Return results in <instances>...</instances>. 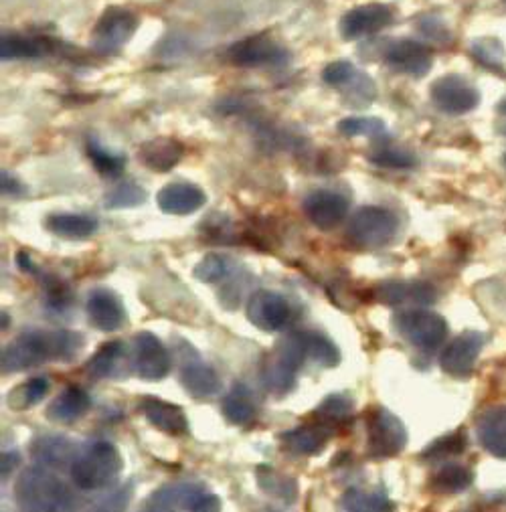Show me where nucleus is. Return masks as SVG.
Returning <instances> with one entry per match:
<instances>
[{
	"label": "nucleus",
	"instance_id": "nucleus-28",
	"mask_svg": "<svg viewBox=\"0 0 506 512\" xmlns=\"http://www.w3.org/2000/svg\"><path fill=\"white\" fill-rule=\"evenodd\" d=\"M31 456L41 466H63L73 456V448L61 436H39L31 444Z\"/></svg>",
	"mask_w": 506,
	"mask_h": 512
},
{
	"label": "nucleus",
	"instance_id": "nucleus-20",
	"mask_svg": "<svg viewBox=\"0 0 506 512\" xmlns=\"http://www.w3.org/2000/svg\"><path fill=\"white\" fill-rule=\"evenodd\" d=\"M377 298L387 306H428L436 302V290L424 282H385Z\"/></svg>",
	"mask_w": 506,
	"mask_h": 512
},
{
	"label": "nucleus",
	"instance_id": "nucleus-17",
	"mask_svg": "<svg viewBox=\"0 0 506 512\" xmlns=\"http://www.w3.org/2000/svg\"><path fill=\"white\" fill-rule=\"evenodd\" d=\"M136 156L146 168L154 170V173H168V170L175 168L183 160L185 146L177 138L158 136L142 142Z\"/></svg>",
	"mask_w": 506,
	"mask_h": 512
},
{
	"label": "nucleus",
	"instance_id": "nucleus-48",
	"mask_svg": "<svg viewBox=\"0 0 506 512\" xmlns=\"http://www.w3.org/2000/svg\"><path fill=\"white\" fill-rule=\"evenodd\" d=\"M417 29H419V33H424L430 41H438V43L450 41V33L446 29V25L434 15H424L421 19H417Z\"/></svg>",
	"mask_w": 506,
	"mask_h": 512
},
{
	"label": "nucleus",
	"instance_id": "nucleus-47",
	"mask_svg": "<svg viewBox=\"0 0 506 512\" xmlns=\"http://www.w3.org/2000/svg\"><path fill=\"white\" fill-rule=\"evenodd\" d=\"M45 296H47V302L51 308L55 310H63L71 304V292L69 288L57 280V278H51V280H45Z\"/></svg>",
	"mask_w": 506,
	"mask_h": 512
},
{
	"label": "nucleus",
	"instance_id": "nucleus-34",
	"mask_svg": "<svg viewBox=\"0 0 506 512\" xmlns=\"http://www.w3.org/2000/svg\"><path fill=\"white\" fill-rule=\"evenodd\" d=\"M88 158L92 160L94 168L104 179H116L124 173V168H126V158L124 156L112 154L110 150H106L96 140H88Z\"/></svg>",
	"mask_w": 506,
	"mask_h": 512
},
{
	"label": "nucleus",
	"instance_id": "nucleus-13",
	"mask_svg": "<svg viewBox=\"0 0 506 512\" xmlns=\"http://www.w3.org/2000/svg\"><path fill=\"white\" fill-rule=\"evenodd\" d=\"M306 219L320 231L339 227L349 215V199L334 191H312L302 203Z\"/></svg>",
	"mask_w": 506,
	"mask_h": 512
},
{
	"label": "nucleus",
	"instance_id": "nucleus-24",
	"mask_svg": "<svg viewBox=\"0 0 506 512\" xmlns=\"http://www.w3.org/2000/svg\"><path fill=\"white\" fill-rule=\"evenodd\" d=\"M205 494L199 484L191 482H181V484H166L160 490H156L146 504L168 510V512H177L181 508H191L195 500Z\"/></svg>",
	"mask_w": 506,
	"mask_h": 512
},
{
	"label": "nucleus",
	"instance_id": "nucleus-49",
	"mask_svg": "<svg viewBox=\"0 0 506 512\" xmlns=\"http://www.w3.org/2000/svg\"><path fill=\"white\" fill-rule=\"evenodd\" d=\"M223 502L217 494H201L195 504L189 508V512H221Z\"/></svg>",
	"mask_w": 506,
	"mask_h": 512
},
{
	"label": "nucleus",
	"instance_id": "nucleus-11",
	"mask_svg": "<svg viewBox=\"0 0 506 512\" xmlns=\"http://www.w3.org/2000/svg\"><path fill=\"white\" fill-rule=\"evenodd\" d=\"M395 13L389 5L369 3L347 11L339 21V33L345 41H359L385 31L393 25Z\"/></svg>",
	"mask_w": 506,
	"mask_h": 512
},
{
	"label": "nucleus",
	"instance_id": "nucleus-6",
	"mask_svg": "<svg viewBox=\"0 0 506 512\" xmlns=\"http://www.w3.org/2000/svg\"><path fill=\"white\" fill-rule=\"evenodd\" d=\"M407 432L399 417L383 407H375L367 421V450L371 458H391L403 452Z\"/></svg>",
	"mask_w": 506,
	"mask_h": 512
},
{
	"label": "nucleus",
	"instance_id": "nucleus-31",
	"mask_svg": "<svg viewBox=\"0 0 506 512\" xmlns=\"http://www.w3.org/2000/svg\"><path fill=\"white\" fill-rule=\"evenodd\" d=\"M45 55V43L35 37L25 35H3L0 41V57L3 61L11 59H39Z\"/></svg>",
	"mask_w": 506,
	"mask_h": 512
},
{
	"label": "nucleus",
	"instance_id": "nucleus-19",
	"mask_svg": "<svg viewBox=\"0 0 506 512\" xmlns=\"http://www.w3.org/2000/svg\"><path fill=\"white\" fill-rule=\"evenodd\" d=\"M484 345V336L478 332H466L452 340L450 347L442 355V369L454 377L468 375L478 359Z\"/></svg>",
	"mask_w": 506,
	"mask_h": 512
},
{
	"label": "nucleus",
	"instance_id": "nucleus-40",
	"mask_svg": "<svg viewBox=\"0 0 506 512\" xmlns=\"http://www.w3.org/2000/svg\"><path fill=\"white\" fill-rule=\"evenodd\" d=\"M146 191L136 185V183H122L116 189H112L106 197H104V205L108 209H130V207H138L142 203H146Z\"/></svg>",
	"mask_w": 506,
	"mask_h": 512
},
{
	"label": "nucleus",
	"instance_id": "nucleus-32",
	"mask_svg": "<svg viewBox=\"0 0 506 512\" xmlns=\"http://www.w3.org/2000/svg\"><path fill=\"white\" fill-rule=\"evenodd\" d=\"M221 411L225 415V419L229 423H235V425H245L249 423L253 417H256V405H253L249 393L245 389H233L225 399H223V405H221Z\"/></svg>",
	"mask_w": 506,
	"mask_h": 512
},
{
	"label": "nucleus",
	"instance_id": "nucleus-10",
	"mask_svg": "<svg viewBox=\"0 0 506 512\" xmlns=\"http://www.w3.org/2000/svg\"><path fill=\"white\" fill-rule=\"evenodd\" d=\"M132 369L144 381H160L171 373V353L152 332H138L132 338Z\"/></svg>",
	"mask_w": 506,
	"mask_h": 512
},
{
	"label": "nucleus",
	"instance_id": "nucleus-43",
	"mask_svg": "<svg viewBox=\"0 0 506 512\" xmlns=\"http://www.w3.org/2000/svg\"><path fill=\"white\" fill-rule=\"evenodd\" d=\"M369 160L383 168H413L417 164L413 154H409L401 148H395V146H383V148L373 150L369 154Z\"/></svg>",
	"mask_w": 506,
	"mask_h": 512
},
{
	"label": "nucleus",
	"instance_id": "nucleus-2",
	"mask_svg": "<svg viewBox=\"0 0 506 512\" xmlns=\"http://www.w3.org/2000/svg\"><path fill=\"white\" fill-rule=\"evenodd\" d=\"M19 512H77V498L71 488L49 468H25L15 484Z\"/></svg>",
	"mask_w": 506,
	"mask_h": 512
},
{
	"label": "nucleus",
	"instance_id": "nucleus-53",
	"mask_svg": "<svg viewBox=\"0 0 506 512\" xmlns=\"http://www.w3.org/2000/svg\"><path fill=\"white\" fill-rule=\"evenodd\" d=\"M498 114H502V116H506V98L498 104Z\"/></svg>",
	"mask_w": 506,
	"mask_h": 512
},
{
	"label": "nucleus",
	"instance_id": "nucleus-35",
	"mask_svg": "<svg viewBox=\"0 0 506 512\" xmlns=\"http://www.w3.org/2000/svg\"><path fill=\"white\" fill-rule=\"evenodd\" d=\"M49 393V381L45 377H31L27 383L19 385L9 397V407L21 411V409H29L33 405H37L39 401H43Z\"/></svg>",
	"mask_w": 506,
	"mask_h": 512
},
{
	"label": "nucleus",
	"instance_id": "nucleus-16",
	"mask_svg": "<svg viewBox=\"0 0 506 512\" xmlns=\"http://www.w3.org/2000/svg\"><path fill=\"white\" fill-rule=\"evenodd\" d=\"M156 203L162 213L183 217L197 213L207 203V197L203 189L193 183H171L158 191Z\"/></svg>",
	"mask_w": 506,
	"mask_h": 512
},
{
	"label": "nucleus",
	"instance_id": "nucleus-51",
	"mask_svg": "<svg viewBox=\"0 0 506 512\" xmlns=\"http://www.w3.org/2000/svg\"><path fill=\"white\" fill-rule=\"evenodd\" d=\"M19 462H21V456H19V452H5L3 454V480L13 472V468L15 466H19Z\"/></svg>",
	"mask_w": 506,
	"mask_h": 512
},
{
	"label": "nucleus",
	"instance_id": "nucleus-27",
	"mask_svg": "<svg viewBox=\"0 0 506 512\" xmlns=\"http://www.w3.org/2000/svg\"><path fill=\"white\" fill-rule=\"evenodd\" d=\"M300 334H302L306 361H312L322 369H332L341 363V351L328 336L314 330H302Z\"/></svg>",
	"mask_w": 506,
	"mask_h": 512
},
{
	"label": "nucleus",
	"instance_id": "nucleus-23",
	"mask_svg": "<svg viewBox=\"0 0 506 512\" xmlns=\"http://www.w3.org/2000/svg\"><path fill=\"white\" fill-rule=\"evenodd\" d=\"M90 407L92 397L88 395V391L81 389L79 385H69L53 399V403H49L47 417L57 423H73L86 415Z\"/></svg>",
	"mask_w": 506,
	"mask_h": 512
},
{
	"label": "nucleus",
	"instance_id": "nucleus-22",
	"mask_svg": "<svg viewBox=\"0 0 506 512\" xmlns=\"http://www.w3.org/2000/svg\"><path fill=\"white\" fill-rule=\"evenodd\" d=\"M332 432L328 425L324 423H312V425H300V428H294L286 434L280 436L282 444L286 450L292 454H302V456H316L324 452L328 446Z\"/></svg>",
	"mask_w": 506,
	"mask_h": 512
},
{
	"label": "nucleus",
	"instance_id": "nucleus-29",
	"mask_svg": "<svg viewBox=\"0 0 506 512\" xmlns=\"http://www.w3.org/2000/svg\"><path fill=\"white\" fill-rule=\"evenodd\" d=\"M391 508L389 498L381 492L369 494L359 488H351L341 496L336 512H391Z\"/></svg>",
	"mask_w": 506,
	"mask_h": 512
},
{
	"label": "nucleus",
	"instance_id": "nucleus-1",
	"mask_svg": "<svg viewBox=\"0 0 506 512\" xmlns=\"http://www.w3.org/2000/svg\"><path fill=\"white\" fill-rule=\"evenodd\" d=\"M83 349V336L71 330L25 332L3 351V371L19 373L49 361H73Z\"/></svg>",
	"mask_w": 506,
	"mask_h": 512
},
{
	"label": "nucleus",
	"instance_id": "nucleus-42",
	"mask_svg": "<svg viewBox=\"0 0 506 512\" xmlns=\"http://www.w3.org/2000/svg\"><path fill=\"white\" fill-rule=\"evenodd\" d=\"M472 55L474 59L490 69V71H502L504 67V49L496 39H478L472 43Z\"/></svg>",
	"mask_w": 506,
	"mask_h": 512
},
{
	"label": "nucleus",
	"instance_id": "nucleus-36",
	"mask_svg": "<svg viewBox=\"0 0 506 512\" xmlns=\"http://www.w3.org/2000/svg\"><path fill=\"white\" fill-rule=\"evenodd\" d=\"M341 92L351 108H367L377 96L375 81L363 71H357Z\"/></svg>",
	"mask_w": 506,
	"mask_h": 512
},
{
	"label": "nucleus",
	"instance_id": "nucleus-33",
	"mask_svg": "<svg viewBox=\"0 0 506 512\" xmlns=\"http://www.w3.org/2000/svg\"><path fill=\"white\" fill-rule=\"evenodd\" d=\"M256 476H258L260 488L266 494L276 496V498H284L288 502H292L296 498V482H294V478H288L286 474L276 472L272 466H260Z\"/></svg>",
	"mask_w": 506,
	"mask_h": 512
},
{
	"label": "nucleus",
	"instance_id": "nucleus-38",
	"mask_svg": "<svg viewBox=\"0 0 506 512\" xmlns=\"http://www.w3.org/2000/svg\"><path fill=\"white\" fill-rule=\"evenodd\" d=\"M231 270H233V264L225 258V255L209 253L195 266L193 274L203 284H217V282L229 278Z\"/></svg>",
	"mask_w": 506,
	"mask_h": 512
},
{
	"label": "nucleus",
	"instance_id": "nucleus-4",
	"mask_svg": "<svg viewBox=\"0 0 506 512\" xmlns=\"http://www.w3.org/2000/svg\"><path fill=\"white\" fill-rule=\"evenodd\" d=\"M397 215L385 207H361L347 225V237L363 249H379L393 241L397 235Z\"/></svg>",
	"mask_w": 506,
	"mask_h": 512
},
{
	"label": "nucleus",
	"instance_id": "nucleus-44",
	"mask_svg": "<svg viewBox=\"0 0 506 512\" xmlns=\"http://www.w3.org/2000/svg\"><path fill=\"white\" fill-rule=\"evenodd\" d=\"M357 65L353 61L347 59H339V61H332L322 69V81L334 90H343L345 85L353 79V75L357 73Z\"/></svg>",
	"mask_w": 506,
	"mask_h": 512
},
{
	"label": "nucleus",
	"instance_id": "nucleus-30",
	"mask_svg": "<svg viewBox=\"0 0 506 512\" xmlns=\"http://www.w3.org/2000/svg\"><path fill=\"white\" fill-rule=\"evenodd\" d=\"M122 359H124V345L120 343V340H110V343L102 345L94 353V357L86 363V371L94 379L114 377Z\"/></svg>",
	"mask_w": 506,
	"mask_h": 512
},
{
	"label": "nucleus",
	"instance_id": "nucleus-54",
	"mask_svg": "<svg viewBox=\"0 0 506 512\" xmlns=\"http://www.w3.org/2000/svg\"><path fill=\"white\" fill-rule=\"evenodd\" d=\"M500 134H504V136H506V126H502V128H500Z\"/></svg>",
	"mask_w": 506,
	"mask_h": 512
},
{
	"label": "nucleus",
	"instance_id": "nucleus-12",
	"mask_svg": "<svg viewBox=\"0 0 506 512\" xmlns=\"http://www.w3.org/2000/svg\"><path fill=\"white\" fill-rule=\"evenodd\" d=\"M245 314L256 328L264 332H278L292 320V306L274 290H258L249 296Z\"/></svg>",
	"mask_w": 506,
	"mask_h": 512
},
{
	"label": "nucleus",
	"instance_id": "nucleus-41",
	"mask_svg": "<svg viewBox=\"0 0 506 512\" xmlns=\"http://www.w3.org/2000/svg\"><path fill=\"white\" fill-rule=\"evenodd\" d=\"M296 373L298 371L290 369L286 363H282L280 359L272 357V361L264 369V383H266V387L270 391H274L278 395H284V393H288L294 387Z\"/></svg>",
	"mask_w": 506,
	"mask_h": 512
},
{
	"label": "nucleus",
	"instance_id": "nucleus-5",
	"mask_svg": "<svg viewBox=\"0 0 506 512\" xmlns=\"http://www.w3.org/2000/svg\"><path fill=\"white\" fill-rule=\"evenodd\" d=\"M395 328L409 345L419 351L438 349L448 336V324L440 314L419 308L397 314Z\"/></svg>",
	"mask_w": 506,
	"mask_h": 512
},
{
	"label": "nucleus",
	"instance_id": "nucleus-26",
	"mask_svg": "<svg viewBox=\"0 0 506 512\" xmlns=\"http://www.w3.org/2000/svg\"><path fill=\"white\" fill-rule=\"evenodd\" d=\"M45 227L65 239H86L98 231V221L79 213H51L45 219Z\"/></svg>",
	"mask_w": 506,
	"mask_h": 512
},
{
	"label": "nucleus",
	"instance_id": "nucleus-18",
	"mask_svg": "<svg viewBox=\"0 0 506 512\" xmlns=\"http://www.w3.org/2000/svg\"><path fill=\"white\" fill-rule=\"evenodd\" d=\"M181 383L185 391L199 399L213 397L221 389V379L217 373L207 363H203L195 351H191V355H187V351L181 355Z\"/></svg>",
	"mask_w": 506,
	"mask_h": 512
},
{
	"label": "nucleus",
	"instance_id": "nucleus-9",
	"mask_svg": "<svg viewBox=\"0 0 506 512\" xmlns=\"http://www.w3.org/2000/svg\"><path fill=\"white\" fill-rule=\"evenodd\" d=\"M225 59L237 67H264L284 65L290 55L268 33H260L229 45L225 51Z\"/></svg>",
	"mask_w": 506,
	"mask_h": 512
},
{
	"label": "nucleus",
	"instance_id": "nucleus-39",
	"mask_svg": "<svg viewBox=\"0 0 506 512\" xmlns=\"http://www.w3.org/2000/svg\"><path fill=\"white\" fill-rule=\"evenodd\" d=\"M472 482V472L464 466L452 464V466H444L442 470H438L432 478V488L436 492H460L464 488H468V484Z\"/></svg>",
	"mask_w": 506,
	"mask_h": 512
},
{
	"label": "nucleus",
	"instance_id": "nucleus-55",
	"mask_svg": "<svg viewBox=\"0 0 506 512\" xmlns=\"http://www.w3.org/2000/svg\"><path fill=\"white\" fill-rule=\"evenodd\" d=\"M504 160H506V154H504Z\"/></svg>",
	"mask_w": 506,
	"mask_h": 512
},
{
	"label": "nucleus",
	"instance_id": "nucleus-37",
	"mask_svg": "<svg viewBox=\"0 0 506 512\" xmlns=\"http://www.w3.org/2000/svg\"><path fill=\"white\" fill-rule=\"evenodd\" d=\"M339 132L347 138H357V136H365V138H381L387 134V126L381 118H373V116H351L341 120L336 124Z\"/></svg>",
	"mask_w": 506,
	"mask_h": 512
},
{
	"label": "nucleus",
	"instance_id": "nucleus-3",
	"mask_svg": "<svg viewBox=\"0 0 506 512\" xmlns=\"http://www.w3.org/2000/svg\"><path fill=\"white\" fill-rule=\"evenodd\" d=\"M124 460L110 442H94L73 456L69 474L77 488L100 490L114 484L122 472Z\"/></svg>",
	"mask_w": 506,
	"mask_h": 512
},
{
	"label": "nucleus",
	"instance_id": "nucleus-7",
	"mask_svg": "<svg viewBox=\"0 0 506 512\" xmlns=\"http://www.w3.org/2000/svg\"><path fill=\"white\" fill-rule=\"evenodd\" d=\"M138 17L124 7H110L98 19L92 33V47L98 53H118L136 33Z\"/></svg>",
	"mask_w": 506,
	"mask_h": 512
},
{
	"label": "nucleus",
	"instance_id": "nucleus-14",
	"mask_svg": "<svg viewBox=\"0 0 506 512\" xmlns=\"http://www.w3.org/2000/svg\"><path fill=\"white\" fill-rule=\"evenodd\" d=\"M383 61L387 63V67L401 75L424 77L432 69L434 55L424 43H417L413 39H399L383 51Z\"/></svg>",
	"mask_w": 506,
	"mask_h": 512
},
{
	"label": "nucleus",
	"instance_id": "nucleus-46",
	"mask_svg": "<svg viewBox=\"0 0 506 512\" xmlns=\"http://www.w3.org/2000/svg\"><path fill=\"white\" fill-rule=\"evenodd\" d=\"M464 448H466V436H464V432H458V434H450V436H444V438L436 440V442L426 450V456H428V458L454 456V454H460Z\"/></svg>",
	"mask_w": 506,
	"mask_h": 512
},
{
	"label": "nucleus",
	"instance_id": "nucleus-15",
	"mask_svg": "<svg viewBox=\"0 0 506 512\" xmlns=\"http://www.w3.org/2000/svg\"><path fill=\"white\" fill-rule=\"evenodd\" d=\"M140 409H142V413H144V417L148 419L150 425H154L156 430H160L168 436L181 438L189 432L187 415L175 403L162 401L158 397H144L142 403H140Z\"/></svg>",
	"mask_w": 506,
	"mask_h": 512
},
{
	"label": "nucleus",
	"instance_id": "nucleus-21",
	"mask_svg": "<svg viewBox=\"0 0 506 512\" xmlns=\"http://www.w3.org/2000/svg\"><path fill=\"white\" fill-rule=\"evenodd\" d=\"M86 312L92 326L102 332H114L124 324V308L120 300L104 288H96L88 296Z\"/></svg>",
	"mask_w": 506,
	"mask_h": 512
},
{
	"label": "nucleus",
	"instance_id": "nucleus-8",
	"mask_svg": "<svg viewBox=\"0 0 506 512\" xmlns=\"http://www.w3.org/2000/svg\"><path fill=\"white\" fill-rule=\"evenodd\" d=\"M434 106L448 116H462L478 108L480 92L462 75H444L430 88Z\"/></svg>",
	"mask_w": 506,
	"mask_h": 512
},
{
	"label": "nucleus",
	"instance_id": "nucleus-52",
	"mask_svg": "<svg viewBox=\"0 0 506 512\" xmlns=\"http://www.w3.org/2000/svg\"><path fill=\"white\" fill-rule=\"evenodd\" d=\"M17 266L23 270V272H33V264H31V258L27 253L19 251L17 253Z\"/></svg>",
	"mask_w": 506,
	"mask_h": 512
},
{
	"label": "nucleus",
	"instance_id": "nucleus-25",
	"mask_svg": "<svg viewBox=\"0 0 506 512\" xmlns=\"http://www.w3.org/2000/svg\"><path fill=\"white\" fill-rule=\"evenodd\" d=\"M478 438L490 454L506 458V407L482 415L478 421Z\"/></svg>",
	"mask_w": 506,
	"mask_h": 512
},
{
	"label": "nucleus",
	"instance_id": "nucleus-50",
	"mask_svg": "<svg viewBox=\"0 0 506 512\" xmlns=\"http://www.w3.org/2000/svg\"><path fill=\"white\" fill-rule=\"evenodd\" d=\"M0 183H3V193L5 195H21L23 193V185H21V181L17 179V177H13V175H9L7 170L3 173V177H0Z\"/></svg>",
	"mask_w": 506,
	"mask_h": 512
},
{
	"label": "nucleus",
	"instance_id": "nucleus-45",
	"mask_svg": "<svg viewBox=\"0 0 506 512\" xmlns=\"http://www.w3.org/2000/svg\"><path fill=\"white\" fill-rule=\"evenodd\" d=\"M316 413L324 417V421H343L351 413V401L343 395H330L320 403Z\"/></svg>",
	"mask_w": 506,
	"mask_h": 512
}]
</instances>
